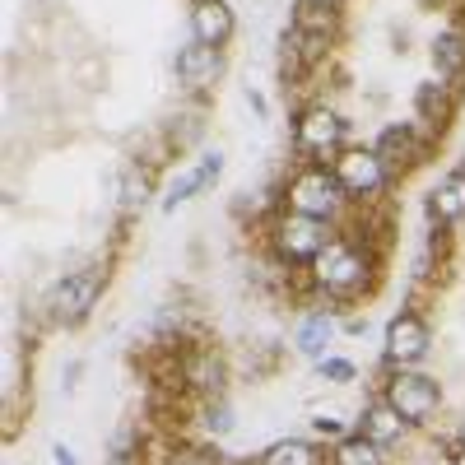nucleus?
Wrapping results in <instances>:
<instances>
[{
    "instance_id": "obj_19",
    "label": "nucleus",
    "mask_w": 465,
    "mask_h": 465,
    "mask_svg": "<svg viewBox=\"0 0 465 465\" xmlns=\"http://www.w3.org/2000/svg\"><path fill=\"white\" fill-rule=\"evenodd\" d=\"M293 28H302V33H317V37H331V28H335V5H317V0H298Z\"/></svg>"
},
{
    "instance_id": "obj_27",
    "label": "nucleus",
    "mask_w": 465,
    "mask_h": 465,
    "mask_svg": "<svg viewBox=\"0 0 465 465\" xmlns=\"http://www.w3.org/2000/svg\"><path fill=\"white\" fill-rule=\"evenodd\" d=\"M112 465H131V460H126V456H112Z\"/></svg>"
},
{
    "instance_id": "obj_25",
    "label": "nucleus",
    "mask_w": 465,
    "mask_h": 465,
    "mask_svg": "<svg viewBox=\"0 0 465 465\" xmlns=\"http://www.w3.org/2000/svg\"><path fill=\"white\" fill-rule=\"evenodd\" d=\"M312 429H317V433H326V438H335V433H340V423L322 414V419H312Z\"/></svg>"
},
{
    "instance_id": "obj_1",
    "label": "nucleus",
    "mask_w": 465,
    "mask_h": 465,
    "mask_svg": "<svg viewBox=\"0 0 465 465\" xmlns=\"http://www.w3.org/2000/svg\"><path fill=\"white\" fill-rule=\"evenodd\" d=\"M368 275H372V256L354 242H344V238H331L322 247V256L312 261V280L335 298H354L368 284Z\"/></svg>"
},
{
    "instance_id": "obj_21",
    "label": "nucleus",
    "mask_w": 465,
    "mask_h": 465,
    "mask_svg": "<svg viewBox=\"0 0 465 465\" xmlns=\"http://www.w3.org/2000/svg\"><path fill=\"white\" fill-rule=\"evenodd\" d=\"M447 89H456V84H423V89H419V112H423V116H438V122H447V116H451V98H447Z\"/></svg>"
},
{
    "instance_id": "obj_18",
    "label": "nucleus",
    "mask_w": 465,
    "mask_h": 465,
    "mask_svg": "<svg viewBox=\"0 0 465 465\" xmlns=\"http://www.w3.org/2000/svg\"><path fill=\"white\" fill-rule=\"evenodd\" d=\"M331 335H335V322L326 317V312H312L302 326H298V354H307V359H322V349L331 344Z\"/></svg>"
},
{
    "instance_id": "obj_3",
    "label": "nucleus",
    "mask_w": 465,
    "mask_h": 465,
    "mask_svg": "<svg viewBox=\"0 0 465 465\" xmlns=\"http://www.w3.org/2000/svg\"><path fill=\"white\" fill-rule=\"evenodd\" d=\"M326 242H331V223H322V219H307V214H293V210H289V214L275 223V252H280V261H289V265L317 261Z\"/></svg>"
},
{
    "instance_id": "obj_24",
    "label": "nucleus",
    "mask_w": 465,
    "mask_h": 465,
    "mask_svg": "<svg viewBox=\"0 0 465 465\" xmlns=\"http://www.w3.org/2000/svg\"><path fill=\"white\" fill-rule=\"evenodd\" d=\"M322 377L326 381H349V377H354V363H344V359H322Z\"/></svg>"
},
{
    "instance_id": "obj_7",
    "label": "nucleus",
    "mask_w": 465,
    "mask_h": 465,
    "mask_svg": "<svg viewBox=\"0 0 465 465\" xmlns=\"http://www.w3.org/2000/svg\"><path fill=\"white\" fill-rule=\"evenodd\" d=\"M335 177H340L349 201H368L386 186V168H381V159L372 149H344L335 159Z\"/></svg>"
},
{
    "instance_id": "obj_17",
    "label": "nucleus",
    "mask_w": 465,
    "mask_h": 465,
    "mask_svg": "<svg viewBox=\"0 0 465 465\" xmlns=\"http://www.w3.org/2000/svg\"><path fill=\"white\" fill-rule=\"evenodd\" d=\"M331 465H391V460H386L381 442H372L368 433H359V438H344V442L335 447Z\"/></svg>"
},
{
    "instance_id": "obj_23",
    "label": "nucleus",
    "mask_w": 465,
    "mask_h": 465,
    "mask_svg": "<svg viewBox=\"0 0 465 465\" xmlns=\"http://www.w3.org/2000/svg\"><path fill=\"white\" fill-rule=\"evenodd\" d=\"M122 191H126V196H122V210H135V205H144V191H149V186H144V177L126 173V186H122Z\"/></svg>"
},
{
    "instance_id": "obj_14",
    "label": "nucleus",
    "mask_w": 465,
    "mask_h": 465,
    "mask_svg": "<svg viewBox=\"0 0 465 465\" xmlns=\"http://www.w3.org/2000/svg\"><path fill=\"white\" fill-rule=\"evenodd\" d=\"M405 429H410V423L401 419V410H396L391 401H386V396H381V401H372V405L363 410V433H368L372 442H381V447H386V442H396Z\"/></svg>"
},
{
    "instance_id": "obj_26",
    "label": "nucleus",
    "mask_w": 465,
    "mask_h": 465,
    "mask_svg": "<svg viewBox=\"0 0 465 465\" xmlns=\"http://www.w3.org/2000/svg\"><path fill=\"white\" fill-rule=\"evenodd\" d=\"M56 465H74V456H70L65 447H56Z\"/></svg>"
},
{
    "instance_id": "obj_13",
    "label": "nucleus",
    "mask_w": 465,
    "mask_h": 465,
    "mask_svg": "<svg viewBox=\"0 0 465 465\" xmlns=\"http://www.w3.org/2000/svg\"><path fill=\"white\" fill-rule=\"evenodd\" d=\"M377 159H381V168L391 173V168H410L414 163V153H419V144H414V131L410 126H386L381 135H377Z\"/></svg>"
},
{
    "instance_id": "obj_4",
    "label": "nucleus",
    "mask_w": 465,
    "mask_h": 465,
    "mask_svg": "<svg viewBox=\"0 0 465 465\" xmlns=\"http://www.w3.org/2000/svg\"><path fill=\"white\" fill-rule=\"evenodd\" d=\"M386 401L401 410L405 423H429L442 391H438V381L423 377V372H396L391 381H386Z\"/></svg>"
},
{
    "instance_id": "obj_15",
    "label": "nucleus",
    "mask_w": 465,
    "mask_h": 465,
    "mask_svg": "<svg viewBox=\"0 0 465 465\" xmlns=\"http://www.w3.org/2000/svg\"><path fill=\"white\" fill-rule=\"evenodd\" d=\"M429 214L433 219H465V168L460 173H451L438 191H433V201H429Z\"/></svg>"
},
{
    "instance_id": "obj_28",
    "label": "nucleus",
    "mask_w": 465,
    "mask_h": 465,
    "mask_svg": "<svg viewBox=\"0 0 465 465\" xmlns=\"http://www.w3.org/2000/svg\"><path fill=\"white\" fill-rule=\"evenodd\" d=\"M173 465H201V460H173Z\"/></svg>"
},
{
    "instance_id": "obj_30",
    "label": "nucleus",
    "mask_w": 465,
    "mask_h": 465,
    "mask_svg": "<svg viewBox=\"0 0 465 465\" xmlns=\"http://www.w3.org/2000/svg\"><path fill=\"white\" fill-rule=\"evenodd\" d=\"M460 433H465V423H460Z\"/></svg>"
},
{
    "instance_id": "obj_5",
    "label": "nucleus",
    "mask_w": 465,
    "mask_h": 465,
    "mask_svg": "<svg viewBox=\"0 0 465 465\" xmlns=\"http://www.w3.org/2000/svg\"><path fill=\"white\" fill-rule=\"evenodd\" d=\"M103 293V270H74V275H65L52 293V312L56 322L65 326H80L89 312H94V302Z\"/></svg>"
},
{
    "instance_id": "obj_16",
    "label": "nucleus",
    "mask_w": 465,
    "mask_h": 465,
    "mask_svg": "<svg viewBox=\"0 0 465 465\" xmlns=\"http://www.w3.org/2000/svg\"><path fill=\"white\" fill-rule=\"evenodd\" d=\"M261 465H326V456L307 438H284V442H275L261 456Z\"/></svg>"
},
{
    "instance_id": "obj_10",
    "label": "nucleus",
    "mask_w": 465,
    "mask_h": 465,
    "mask_svg": "<svg viewBox=\"0 0 465 465\" xmlns=\"http://www.w3.org/2000/svg\"><path fill=\"white\" fill-rule=\"evenodd\" d=\"M219 70H223V56L219 47H205V43H191L177 52V80L186 89H210L219 80Z\"/></svg>"
},
{
    "instance_id": "obj_6",
    "label": "nucleus",
    "mask_w": 465,
    "mask_h": 465,
    "mask_svg": "<svg viewBox=\"0 0 465 465\" xmlns=\"http://www.w3.org/2000/svg\"><path fill=\"white\" fill-rule=\"evenodd\" d=\"M340 140H344V122L331 107H307L298 116V126H293V144H298V153H307V159H331V153L340 149Z\"/></svg>"
},
{
    "instance_id": "obj_29",
    "label": "nucleus",
    "mask_w": 465,
    "mask_h": 465,
    "mask_svg": "<svg viewBox=\"0 0 465 465\" xmlns=\"http://www.w3.org/2000/svg\"><path fill=\"white\" fill-rule=\"evenodd\" d=\"M317 5H340V0H317Z\"/></svg>"
},
{
    "instance_id": "obj_9",
    "label": "nucleus",
    "mask_w": 465,
    "mask_h": 465,
    "mask_svg": "<svg viewBox=\"0 0 465 465\" xmlns=\"http://www.w3.org/2000/svg\"><path fill=\"white\" fill-rule=\"evenodd\" d=\"M232 10L223 5V0H196L191 5V37L196 43H205V47H223L228 37H232Z\"/></svg>"
},
{
    "instance_id": "obj_2",
    "label": "nucleus",
    "mask_w": 465,
    "mask_h": 465,
    "mask_svg": "<svg viewBox=\"0 0 465 465\" xmlns=\"http://www.w3.org/2000/svg\"><path fill=\"white\" fill-rule=\"evenodd\" d=\"M344 201H349V196H344L335 168L312 163V168H302V173L289 182V210H293V214H307V219L331 223V219L344 210Z\"/></svg>"
},
{
    "instance_id": "obj_12",
    "label": "nucleus",
    "mask_w": 465,
    "mask_h": 465,
    "mask_svg": "<svg viewBox=\"0 0 465 465\" xmlns=\"http://www.w3.org/2000/svg\"><path fill=\"white\" fill-rule=\"evenodd\" d=\"M433 70H438V80H447V84H460L465 80V33L460 28L438 33V43H433Z\"/></svg>"
},
{
    "instance_id": "obj_11",
    "label": "nucleus",
    "mask_w": 465,
    "mask_h": 465,
    "mask_svg": "<svg viewBox=\"0 0 465 465\" xmlns=\"http://www.w3.org/2000/svg\"><path fill=\"white\" fill-rule=\"evenodd\" d=\"M182 381L196 386L201 396H219L223 391V363H219L214 349H196V354L182 363Z\"/></svg>"
},
{
    "instance_id": "obj_22",
    "label": "nucleus",
    "mask_w": 465,
    "mask_h": 465,
    "mask_svg": "<svg viewBox=\"0 0 465 465\" xmlns=\"http://www.w3.org/2000/svg\"><path fill=\"white\" fill-rule=\"evenodd\" d=\"M205 429H210L214 438H223V433L232 429V419H228V405H205Z\"/></svg>"
},
{
    "instance_id": "obj_20",
    "label": "nucleus",
    "mask_w": 465,
    "mask_h": 465,
    "mask_svg": "<svg viewBox=\"0 0 465 465\" xmlns=\"http://www.w3.org/2000/svg\"><path fill=\"white\" fill-rule=\"evenodd\" d=\"M210 182H205V173H201V163L191 168V173H182V177H173V186H168V196H163V210H177L182 201H191L196 191H205Z\"/></svg>"
},
{
    "instance_id": "obj_8",
    "label": "nucleus",
    "mask_w": 465,
    "mask_h": 465,
    "mask_svg": "<svg viewBox=\"0 0 465 465\" xmlns=\"http://www.w3.org/2000/svg\"><path fill=\"white\" fill-rule=\"evenodd\" d=\"M423 354H429V326H423V317H414V312L391 317V326H386V359L410 368Z\"/></svg>"
}]
</instances>
